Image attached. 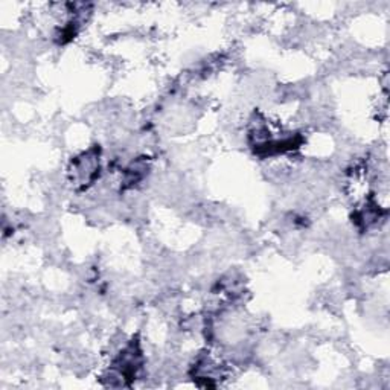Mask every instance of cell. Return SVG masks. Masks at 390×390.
<instances>
[{
  "instance_id": "cell-1",
  "label": "cell",
  "mask_w": 390,
  "mask_h": 390,
  "mask_svg": "<svg viewBox=\"0 0 390 390\" xmlns=\"http://www.w3.org/2000/svg\"><path fill=\"white\" fill-rule=\"evenodd\" d=\"M75 177L81 178V183H92L99 173V156L93 154V151L83 154L73 162Z\"/></svg>"
}]
</instances>
